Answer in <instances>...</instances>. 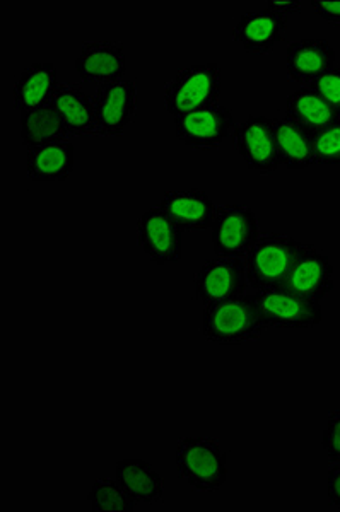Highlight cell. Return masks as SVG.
I'll list each match as a JSON object with an SVG mask.
<instances>
[{"instance_id": "1", "label": "cell", "mask_w": 340, "mask_h": 512, "mask_svg": "<svg viewBox=\"0 0 340 512\" xmlns=\"http://www.w3.org/2000/svg\"><path fill=\"white\" fill-rule=\"evenodd\" d=\"M264 318L253 294L233 297L223 303L207 304L202 333L212 344L243 345L255 342L265 332Z\"/></svg>"}, {"instance_id": "2", "label": "cell", "mask_w": 340, "mask_h": 512, "mask_svg": "<svg viewBox=\"0 0 340 512\" xmlns=\"http://www.w3.org/2000/svg\"><path fill=\"white\" fill-rule=\"evenodd\" d=\"M176 470L197 492H216L228 478L226 454L214 437H182L176 446Z\"/></svg>"}, {"instance_id": "3", "label": "cell", "mask_w": 340, "mask_h": 512, "mask_svg": "<svg viewBox=\"0 0 340 512\" xmlns=\"http://www.w3.org/2000/svg\"><path fill=\"white\" fill-rule=\"evenodd\" d=\"M163 94L166 111L173 118L211 108L221 98V69L217 64L185 67L166 82Z\"/></svg>"}, {"instance_id": "4", "label": "cell", "mask_w": 340, "mask_h": 512, "mask_svg": "<svg viewBox=\"0 0 340 512\" xmlns=\"http://www.w3.org/2000/svg\"><path fill=\"white\" fill-rule=\"evenodd\" d=\"M301 243L286 234H264L247 255L248 286L255 291L281 287L298 258Z\"/></svg>"}, {"instance_id": "5", "label": "cell", "mask_w": 340, "mask_h": 512, "mask_svg": "<svg viewBox=\"0 0 340 512\" xmlns=\"http://www.w3.org/2000/svg\"><path fill=\"white\" fill-rule=\"evenodd\" d=\"M253 299L264 318L267 328L306 330L320 325L323 320L322 304L296 296L284 287L255 291Z\"/></svg>"}, {"instance_id": "6", "label": "cell", "mask_w": 340, "mask_h": 512, "mask_svg": "<svg viewBox=\"0 0 340 512\" xmlns=\"http://www.w3.org/2000/svg\"><path fill=\"white\" fill-rule=\"evenodd\" d=\"M211 229L212 250L217 256L243 258L260 238L257 214L247 205L217 207V216Z\"/></svg>"}, {"instance_id": "7", "label": "cell", "mask_w": 340, "mask_h": 512, "mask_svg": "<svg viewBox=\"0 0 340 512\" xmlns=\"http://www.w3.org/2000/svg\"><path fill=\"white\" fill-rule=\"evenodd\" d=\"M235 149L248 169L258 175H272L281 168L274 122L267 117L252 115L235 128Z\"/></svg>"}, {"instance_id": "8", "label": "cell", "mask_w": 340, "mask_h": 512, "mask_svg": "<svg viewBox=\"0 0 340 512\" xmlns=\"http://www.w3.org/2000/svg\"><path fill=\"white\" fill-rule=\"evenodd\" d=\"M235 128L233 113L228 106L219 103L175 118L176 139L194 151H209L223 146Z\"/></svg>"}, {"instance_id": "9", "label": "cell", "mask_w": 340, "mask_h": 512, "mask_svg": "<svg viewBox=\"0 0 340 512\" xmlns=\"http://www.w3.org/2000/svg\"><path fill=\"white\" fill-rule=\"evenodd\" d=\"M137 241L144 255L156 265H173L182 260L183 231L159 205L139 217Z\"/></svg>"}, {"instance_id": "10", "label": "cell", "mask_w": 340, "mask_h": 512, "mask_svg": "<svg viewBox=\"0 0 340 512\" xmlns=\"http://www.w3.org/2000/svg\"><path fill=\"white\" fill-rule=\"evenodd\" d=\"M247 287V267L241 258L217 256L207 260L195 275V296L206 306L243 296Z\"/></svg>"}, {"instance_id": "11", "label": "cell", "mask_w": 340, "mask_h": 512, "mask_svg": "<svg viewBox=\"0 0 340 512\" xmlns=\"http://www.w3.org/2000/svg\"><path fill=\"white\" fill-rule=\"evenodd\" d=\"M98 134L118 137L137 113V82L134 79L101 84L93 98Z\"/></svg>"}, {"instance_id": "12", "label": "cell", "mask_w": 340, "mask_h": 512, "mask_svg": "<svg viewBox=\"0 0 340 512\" xmlns=\"http://www.w3.org/2000/svg\"><path fill=\"white\" fill-rule=\"evenodd\" d=\"M281 287L296 296L322 303L334 291V265L320 248L301 243L298 258Z\"/></svg>"}, {"instance_id": "13", "label": "cell", "mask_w": 340, "mask_h": 512, "mask_svg": "<svg viewBox=\"0 0 340 512\" xmlns=\"http://www.w3.org/2000/svg\"><path fill=\"white\" fill-rule=\"evenodd\" d=\"M288 31V18L262 9L243 14L233 28V41L245 52L267 55L284 40Z\"/></svg>"}, {"instance_id": "14", "label": "cell", "mask_w": 340, "mask_h": 512, "mask_svg": "<svg viewBox=\"0 0 340 512\" xmlns=\"http://www.w3.org/2000/svg\"><path fill=\"white\" fill-rule=\"evenodd\" d=\"M76 72L83 82L108 84L125 79V48L118 41H86L76 59Z\"/></svg>"}, {"instance_id": "15", "label": "cell", "mask_w": 340, "mask_h": 512, "mask_svg": "<svg viewBox=\"0 0 340 512\" xmlns=\"http://www.w3.org/2000/svg\"><path fill=\"white\" fill-rule=\"evenodd\" d=\"M159 207L165 210L176 226L188 233L211 229L217 216L214 200L199 188L166 192Z\"/></svg>"}, {"instance_id": "16", "label": "cell", "mask_w": 340, "mask_h": 512, "mask_svg": "<svg viewBox=\"0 0 340 512\" xmlns=\"http://www.w3.org/2000/svg\"><path fill=\"white\" fill-rule=\"evenodd\" d=\"M337 55L329 41L322 38H303L289 43L286 50V69L293 81L308 84L317 81L325 72L334 69Z\"/></svg>"}, {"instance_id": "17", "label": "cell", "mask_w": 340, "mask_h": 512, "mask_svg": "<svg viewBox=\"0 0 340 512\" xmlns=\"http://www.w3.org/2000/svg\"><path fill=\"white\" fill-rule=\"evenodd\" d=\"M59 72L53 64H31L14 82V106L23 115L52 103L59 89Z\"/></svg>"}, {"instance_id": "18", "label": "cell", "mask_w": 340, "mask_h": 512, "mask_svg": "<svg viewBox=\"0 0 340 512\" xmlns=\"http://www.w3.org/2000/svg\"><path fill=\"white\" fill-rule=\"evenodd\" d=\"M74 146L71 142H55L26 151V173L36 183H59L74 171Z\"/></svg>"}, {"instance_id": "19", "label": "cell", "mask_w": 340, "mask_h": 512, "mask_svg": "<svg viewBox=\"0 0 340 512\" xmlns=\"http://www.w3.org/2000/svg\"><path fill=\"white\" fill-rule=\"evenodd\" d=\"M52 105L59 111L69 134L74 137L98 134L93 99L84 93L79 84H60Z\"/></svg>"}, {"instance_id": "20", "label": "cell", "mask_w": 340, "mask_h": 512, "mask_svg": "<svg viewBox=\"0 0 340 512\" xmlns=\"http://www.w3.org/2000/svg\"><path fill=\"white\" fill-rule=\"evenodd\" d=\"M115 475L135 504H154L165 494V480L147 461H118Z\"/></svg>"}, {"instance_id": "21", "label": "cell", "mask_w": 340, "mask_h": 512, "mask_svg": "<svg viewBox=\"0 0 340 512\" xmlns=\"http://www.w3.org/2000/svg\"><path fill=\"white\" fill-rule=\"evenodd\" d=\"M272 122L276 130L277 149L282 166L293 171H301L315 164L311 132L286 117L274 118Z\"/></svg>"}, {"instance_id": "22", "label": "cell", "mask_w": 340, "mask_h": 512, "mask_svg": "<svg viewBox=\"0 0 340 512\" xmlns=\"http://www.w3.org/2000/svg\"><path fill=\"white\" fill-rule=\"evenodd\" d=\"M286 118L305 127L311 134L339 122L334 108L311 88H299L286 99Z\"/></svg>"}, {"instance_id": "23", "label": "cell", "mask_w": 340, "mask_h": 512, "mask_svg": "<svg viewBox=\"0 0 340 512\" xmlns=\"http://www.w3.org/2000/svg\"><path fill=\"white\" fill-rule=\"evenodd\" d=\"M69 130L52 103L21 115V142L28 149L65 142Z\"/></svg>"}, {"instance_id": "24", "label": "cell", "mask_w": 340, "mask_h": 512, "mask_svg": "<svg viewBox=\"0 0 340 512\" xmlns=\"http://www.w3.org/2000/svg\"><path fill=\"white\" fill-rule=\"evenodd\" d=\"M88 502L94 512H130L135 509V502L117 478L96 480L89 490Z\"/></svg>"}, {"instance_id": "25", "label": "cell", "mask_w": 340, "mask_h": 512, "mask_svg": "<svg viewBox=\"0 0 340 512\" xmlns=\"http://www.w3.org/2000/svg\"><path fill=\"white\" fill-rule=\"evenodd\" d=\"M315 163L340 164V120L313 134Z\"/></svg>"}, {"instance_id": "26", "label": "cell", "mask_w": 340, "mask_h": 512, "mask_svg": "<svg viewBox=\"0 0 340 512\" xmlns=\"http://www.w3.org/2000/svg\"><path fill=\"white\" fill-rule=\"evenodd\" d=\"M308 88L320 94L340 117V67L325 72L317 81L311 82Z\"/></svg>"}, {"instance_id": "27", "label": "cell", "mask_w": 340, "mask_h": 512, "mask_svg": "<svg viewBox=\"0 0 340 512\" xmlns=\"http://www.w3.org/2000/svg\"><path fill=\"white\" fill-rule=\"evenodd\" d=\"M322 446L332 463H340V410L329 415L323 429Z\"/></svg>"}, {"instance_id": "28", "label": "cell", "mask_w": 340, "mask_h": 512, "mask_svg": "<svg viewBox=\"0 0 340 512\" xmlns=\"http://www.w3.org/2000/svg\"><path fill=\"white\" fill-rule=\"evenodd\" d=\"M310 4L320 18L340 26V0H311Z\"/></svg>"}, {"instance_id": "29", "label": "cell", "mask_w": 340, "mask_h": 512, "mask_svg": "<svg viewBox=\"0 0 340 512\" xmlns=\"http://www.w3.org/2000/svg\"><path fill=\"white\" fill-rule=\"evenodd\" d=\"M327 497H329L330 506L340 509V463L330 468L329 477H327Z\"/></svg>"}, {"instance_id": "30", "label": "cell", "mask_w": 340, "mask_h": 512, "mask_svg": "<svg viewBox=\"0 0 340 512\" xmlns=\"http://www.w3.org/2000/svg\"><path fill=\"white\" fill-rule=\"evenodd\" d=\"M301 7H303V2H299V0H270L265 9L288 18V14L301 11Z\"/></svg>"}]
</instances>
